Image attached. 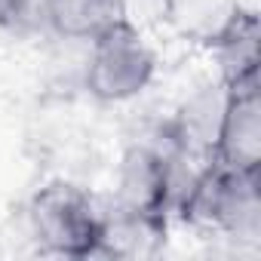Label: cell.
I'll return each instance as SVG.
<instances>
[{
  "label": "cell",
  "instance_id": "obj_3",
  "mask_svg": "<svg viewBox=\"0 0 261 261\" xmlns=\"http://www.w3.org/2000/svg\"><path fill=\"white\" fill-rule=\"evenodd\" d=\"M28 221L34 240L65 258L101 255L105 243V212L95 206L89 191L74 181L56 178L43 185L28 203Z\"/></svg>",
  "mask_w": 261,
  "mask_h": 261
},
{
  "label": "cell",
  "instance_id": "obj_6",
  "mask_svg": "<svg viewBox=\"0 0 261 261\" xmlns=\"http://www.w3.org/2000/svg\"><path fill=\"white\" fill-rule=\"evenodd\" d=\"M123 13V0H40V25L62 40L89 43Z\"/></svg>",
  "mask_w": 261,
  "mask_h": 261
},
{
  "label": "cell",
  "instance_id": "obj_2",
  "mask_svg": "<svg viewBox=\"0 0 261 261\" xmlns=\"http://www.w3.org/2000/svg\"><path fill=\"white\" fill-rule=\"evenodd\" d=\"M157 77V53L142 28L126 13L117 16L89 40L83 68L86 92L101 105H123L139 98Z\"/></svg>",
  "mask_w": 261,
  "mask_h": 261
},
{
  "label": "cell",
  "instance_id": "obj_4",
  "mask_svg": "<svg viewBox=\"0 0 261 261\" xmlns=\"http://www.w3.org/2000/svg\"><path fill=\"white\" fill-rule=\"evenodd\" d=\"M212 160L243 172H261V92L258 80L224 83V108Z\"/></svg>",
  "mask_w": 261,
  "mask_h": 261
},
{
  "label": "cell",
  "instance_id": "obj_8",
  "mask_svg": "<svg viewBox=\"0 0 261 261\" xmlns=\"http://www.w3.org/2000/svg\"><path fill=\"white\" fill-rule=\"evenodd\" d=\"M40 25V0H0V31L28 34Z\"/></svg>",
  "mask_w": 261,
  "mask_h": 261
},
{
  "label": "cell",
  "instance_id": "obj_5",
  "mask_svg": "<svg viewBox=\"0 0 261 261\" xmlns=\"http://www.w3.org/2000/svg\"><path fill=\"white\" fill-rule=\"evenodd\" d=\"M246 7L240 0H160L163 22L185 40L212 49Z\"/></svg>",
  "mask_w": 261,
  "mask_h": 261
},
{
  "label": "cell",
  "instance_id": "obj_7",
  "mask_svg": "<svg viewBox=\"0 0 261 261\" xmlns=\"http://www.w3.org/2000/svg\"><path fill=\"white\" fill-rule=\"evenodd\" d=\"M258 16L252 10H243L240 19L227 28V34L209 49L218 59L221 68V83H246V80H258Z\"/></svg>",
  "mask_w": 261,
  "mask_h": 261
},
{
  "label": "cell",
  "instance_id": "obj_1",
  "mask_svg": "<svg viewBox=\"0 0 261 261\" xmlns=\"http://www.w3.org/2000/svg\"><path fill=\"white\" fill-rule=\"evenodd\" d=\"M175 212L203 230L255 240L261 230L258 172H243L209 160L188 178Z\"/></svg>",
  "mask_w": 261,
  "mask_h": 261
}]
</instances>
